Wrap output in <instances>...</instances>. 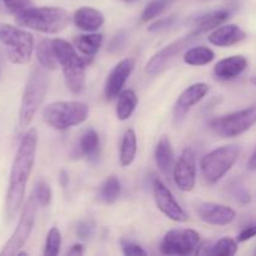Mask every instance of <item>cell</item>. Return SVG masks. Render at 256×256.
Returning a JSON list of instances; mask_svg holds the SVG:
<instances>
[{"instance_id":"f546056e","label":"cell","mask_w":256,"mask_h":256,"mask_svg":"<svg viewBox=\"0 0 256 256\" xmlns=\"http://www.w3.org/2000/svg\"><path fill=\"white\" fill-rule=\"evenodd\" d=\"M60 248H62V232L58 228L52 226L48 232L46 240H45L44 255L56 256L60 252Z\"/></svg>"},{"instance_id":"7a4b0ae2","label":"cell","mask_w":256,"mask_h":256,"mask_svg":"<svg viewBox=\"0 0 256 256\" xmlns=\"http://www.w3.org/2000/svg\"><path fill=\"white\" fill-rule=\"evenodd\" d=\"M19 26L44 34H58L70 24V15L59 6H30L15 15Z\"/></svg>"},{"instance_id":"d4e9b609","label":"cell","mask_w":256,"mask_h":256,"mask_svg":"<svg viewBox=\"0 0 256 256\" xmlns=\"http://www.w3.org/2000/svg\"><path fill=\"white\" fill-rule=\"evenodd\" d=\"M79 149L89 160H96L100 154L99 134L94 129H88L80 138Z\"/></svg>"},{"instance_id":"277c9868","label":"cell","mask_w":256,"mask_h":256,"mask_svg":"<svg viewBox=\"0 0 256 256\" xmlns=\"http://www.w3.org/2000/svg\"><path fill=\"white\" fill-rule=\"evenodd\" d=\"M52 46L64 74L65 85L72 94H80L85 86L86 62L79 56L75 48L62 38L52 39Z\"/></svg>"},{"instance_id":"cb8c5ba5","label":"cell","mask_w":256,"mask_h":256,"mask_svg":"<svg viewBox=\"0 0 256 256\" xmlns=\"http://www.w3.org/2000/svg\"><path fill=\"white\" fill-rule=\"evenodd\" d=\"M138 95L135 94L134 90L126 89L122 90L119 94V100H118L116 105V118L122 122L129 119L132 115V112H135L138 106Z\"/></svg>"},{"instance_id":"2e32d148","label":"cell","mask_w":256,"mask_h":256,"mask_svg":"<svg viewBox=\"0 0 256 256\" xmlns=\"http://www.w3.org/2000/svg\"><path fill=\"white\" fill-rule=\"evenodd\" d=\"M195 212L202 222L215 226L232 224L236 218V212L232 208L216 202H199L195 206Z\"/></svg>"},{"instance_id":"ffe728a7","label":"cell","mask_w":256,"mask_h":256,"mask_svg":"<svg viewBox=\"0 0 256 256\" xmlns=\"http://www.w3.org/2000/svg\"><path fill=\"white\" fill-rule=\"evenodd\" d=\"M154 158L160 172L164 174L165 176H169L172 172V170H174L175 165L174 150H172V142H170L169 138L162 136L158 142L156 148H155Z\"/></svg>"},{"instance_id":"7c38bea8","label":"cell","mask_w":256,"mask_h":256,"mask_svg":"<svg viewBox=\"0 0 256 256\" xmlns=\"http://www.w3.org/2000/svg\"><path fill=\"white\" fill-rule=\"evenodd\" d=\"M152 195L158 209L170 220L176 222H185L189 220L186 212L176 202L172 190L158 178L152 180Z\"/></svg>"},{"instance_id":"f35d334b","label":"cell","mask_w":256,"mask_h":256,"mask_svg":"<svg viewBox=\"0 0 256 256\" xmlns=\"http://www.w3.org/2000/svg\"><path fill=\"white\" fill-rule=\"evenodd\" d=\"M232 194L236 198L238 202H240L242 204H248L250 202V194L246 192L244 186L242 185H235L234 190H232Z\"/></svg>"},{"instance_id":"f1b7e54d","label":"cell","mask_w":256,"mask_h":256,"mask_svg":"<svg viewBox=\"0 0 256 256\" xmlns=\"http://www.w3.org/2000/svg\"><path fill=\"white\" fill-rule=\"evenodd\" d=\"M238 252V242L232 238H222L209 249V254L212 256H232Z\"/></svg>"},{"instance_id":"d6a6232c","label":"cell","mask_w":256,"mask_h":256,"mask_svg":"<svg viewBox=\"0 0 256 256\" xmlns=\"http://www.w3.org/2000/svg\"><path fill=\"white\" fill-rule=\"evenodd\" d=\"M2 2H4L5 8L15 15L24 12L28 8L32 6V0H2Z\"/></svg>"},{"instance_id":"4dcf8cb0","label":"cell","mask_w":256,"mask_h":256,"mask_svg":"<svg viewBox=\"0 0 256 256\" xmlns=\"http://www.w3.org/2000/svg\"><path fill=\"white\" fill-rule=\"evenodd\" d=\"M172 0H152V2L145 6V9L142 12V22H148L149 20L159 16L165 9L170 5Z\"/></svg>"},{"instance_id":"ac0fdd59","label":"cell","mask_w":256,"mask_h":256,"mask_svg":"<svg viewBox=\"0 0 256 256\" xmlns=\"http://www.w3.org/2000/svg\"><path fill=\"white\" fill-rule=\"evenodd\" d=\"M248 68V59L242 55H232L219 60L214 66V75L218 80H232L244 72Z\"/></svg>"},{"instance_id":"9c48e42d","label":"cell","mask_w":256,"mask_h":256,"mask_svg":"<svg viewBox=\"0 0 256 256\" xmlns=\"http://www.w3.org/2000/svg\"><path fill=\"white\" fill-rule=\"evenodd\" d=\"M38 206H39V205H38L34 196L32 195V196L25 202V204L22 205L19 222H18L16 228H15L14 232H12V235L10 236V239L8 240L6 244L4 245L2 250L0 252V255H16V252L24 246L25 242H28V239H29L30 235H32V229H34Z\"/></svg>"},{"instance_id":"3957f363","label":"cell","mask_w":256,"mask_h":256,"mask_svg":"<svg viewBox=\"0 0 256 256\" xmlns=\"http://www.w3.org/2000/svg\"><path fill=\"white\" fill-rule=\"evenodd\" d=\"M49 90V75L42 66L32 70L25 84L19 110V125L22 129L29 126L44 102Z\"/></svg>"},{"instance_id":"9a60e30c","label":"cell","mask_w":256,"mask_h":256,"mask_svg":"<svg viewBox=\"0 0 256 256\" xmlns=\"http://www.w3.org/2000/svg\"><path fill=\"white\" fill-rule=\"evenodd\" d=\"M134 68L135 60L132 58L122 59V62H119L112 68V70L108 75L104 88V94L108 100H112L119 96V94L124 89V85L126 84L128 79L132 75Z\"/></svg>"},{"instance_id":"7bdbcfd3","label":"cell","mask_w":256,"mask_h":256,"mask_svg":"<svg viewBox=\"0 0 256 256\" xmlns=\"http://www.w3.org/2000/svg\"><path fill=\"white\" fill-rule=\"evenodd\" d=\"M122 2H132V0H122Z\"/></svg>"},{"instance_id":"7402d4cb","label":"cell","mask_w":256,"mask_h":256,"mask_svg":"<svg viewBox=\"0 0 256 256\" xmlns=\"http://www.w3.org/2000/svg\"><path fill=\"white\" fill-rule=\"evenodd\" d=\"M138 152L136 134L132 129H128L122 136V145H120L119 162L122 168H128L134 162Z\"/></svg>"},{"instance_id":"5bb4252c","label":"cell","mask_w":256,"mask_h":256,"mask_svg":"<svg viewBox=\"0 0 256 256\" xmlns=\"http://www.w3.org/2000/svg\"><path fill=\"white\" fill-rule=\"evenodd\" d=\"M209 90L210 86L206 82H195L186 88L179 95L178 100L175 102L174 109H172V118H174L175 124H182L190 110L206 96Z\"/></svg>"},{"instance_id":"8fae6325","label":"cell","mask_w":256,"mask_h":256,"mask_svg":"<svg viewBox=\"0 0 256 256\" xmlns=\"http://www.w3.org/2000/svg\"><path fill=\"white\" fill-rule=\"evenodd\" d=\"M200 38V34L195 30H192L190 34L185 35V36L180 38V39L175 40V42H170L166 46L162 48V50L156 52L149 62L145 65V72L149 75H156L162 72V70L166 69L168 65L182 52L186 49L192 42Z\"/></svg>"},{"instance_id":"ba28073f","label":"cell","mask_w":256,"mask_h":256,"mask_svg":"<svg viewBox=\"0 0 256 256\" xmlns=\"http://www.w3.org/2000/svg\"><path fill=\"white\" fill-rule=\"evenodd\" d=\"M254 124H256V104L215 118L210 122V128L216 135L229 139L244 134Z\"/></svg>"},{"instance_id":"4fadbf2b","label":"cell","mask_w":256,"mask_h":256,"mask_svg":"<svg viewBox=\"0 0 256 256\" xmlns=\"http://www.w3.org/2000/svg\"><path fill=\"white\" fill-rule=\"evenodd\" d=\"M172 178L182 192H192L196 184V158L192 148H185L175 162Z\"/></svg>"},{"instance_id":"836d02e7","label":"cell","mask_w":256,"mask_h":256,"mask_svg":"<svg viewBox=\"0 0 256 256\" xmlns=\"http://www.w3.org/2000/svg\"><path fill=\"white\" fill-rule=\"evenodd\" d=\"M120 245H122V250L124 255L126 256H145L146 252L140 246L139 244L129 242V240H120Z\"/></svg>"},{"instance_id":"603a6c76","label":"cell","mask_w":256,"mask_h":256,"mask_svg":"<svg viewBox=\"0 0 256 256\" xmlns=\"http://www.w3.org/2000/svg\"><path fill=\"white\" fill-rule=\"evenodd\" d=\"M102 40H104L102 35L95 32H89V34H82L75 39V46L85 56L94 58L95 54L102 48Z\"/></svg>"},{"instance_id":"e0dca14e","label":"cell","mask_w":256,"mask_h":256,"mask_svg":"<svg viewBox=\"0 0 256 256\" xmlns=\"http://www.w3.org/2000/svg\"><path fill=\"white\" fill-rule=\"evenodd\" d=\"M245 38H246V32L239 25L226 24L212 30L208 36V40H209L210 44L215 45V46L228 48L239 44Z\"/></svg>"},{"instance_id":"4316f807","label":"cell","mask_w":256,"mask_h":256,"mask_svg":"<svg viewBox=\"0 0 256 256\" xmlns=\"http://www.w3.org/2000/svg\"><path fill=\"white\" fill-rule=\"evenodd\" d=\"M215 59V52L210 48L199 45V46L190 48L185 52L184 62L192 66H202L210 64Z\"/></svg>"},{"instance_id":"484cf974","label":"cell","mask_w":256,"mask_h":256,"mask_svg":"<svg viewBox=\"0 0 256 256\" xmlns=\"http://www.w3.org/2000/svg\"><path fill=\"white\" fill-rule=\"evenodd\" d=\"M36 58L40 66L46 70H55L59 65L58 58L55 55L52 40L42 39L36 46Z\"/></svg>"},{"instance_id":"30bf717a","label":"cell","mask_w":256,"mask_h":256,"mask_svg":"<svg viewBox=\"0 0 256 256\" xmlns=\"http://www.w3.org/2000/svg\"><path fill=\"white\" fill-rule=\"evenodd\" d=\"M200 244L199 232L192 229H172L165 234L160 252L164 255L185 256L198 249Z\"/></svg>"},{"instance_id":"52a82bcc","label":"cell","mask_w":256,"mask_h":256,"mask_svg":"<svg viewBox=\"0 0 256 256\" xmlns=\"http://www.w3.org/2000/svg\"><path fill=\"white\" fill-rule=\"evenodd\" d=\"M240 148L238 145H224L204 155L200 162V172L206 184H216L238 162Z\"/></svg>"},{"instance_id":"6da1fadb","label":"cell","mask_w":256,"mask_h":256,"mask_svg":"<svg viewBox=\"0 0 256 256\" xmlns=\"http://www.w3.org/2000/svg\"><path fill=\"white\" fill-rule=\"evenodd\" d=\"M36 146L38 132L36 129L32 128L20 140L10 169L9 185H8L6 199H5V212L9 219H12L24 204L28 180L34 168Z\"/></svg>"},{"instance_id":"83f0119b","label":"cell","mask_w":256,"mask_h":256,"mask_svg":"<svg viewBox=\"0 0 256 256\" xmlns=\"http://www.w3.org/2000/svg\"><path fill=\"white\" fill-rule=\"evenodd\" d=\"M120 192H122L120 180L116 176H109L108 179H105V182L100 186L99 196L106 204H112L118 200Z\"/></svg>"},{"instance_id":"8d00e7d4","label":"cell","mask_w":256,"mask_h":256,"mask_svg":"<svg viewBox=\"0 0 256 256\" xmlns=\"http://www.w3.org/2000/svg\"><path fill=\"white\" fill-rule=\"evenodd\" d=\"M256 236V222L255 224H250L248 226H245L242 232L238 235V242H245L248 240L252 239V238Z\"/></svg>"},{"instance_id":"e575fe53","label":"cell","mask_w":256,"mask_h":256,"mask_svg":"<svg viewBox=\"0 0 256 256\" xmlns=\"http://www.w3.org/2000/svg\"><path fill=\"white\" fill-rule=\"evenodd\" d=\"M94 222H89V220H84V222H80L79 225L76 226V235L78 238L82 240H86L94 234Z\"/></svg>"},{"instance_id":"1f68e13d","label":"cell","mask_w":256,"mask_h":256,"mask_svg":"<svg viewBox=\"0 0 256 256\" xmlns=\"http://www.w3.org/2000/svg\"><path fill=\"white\" fill-rule=\"evenodd\" d=\"M32 196H34L35 202H38V205L42 208H46L48 205L52 202V189H50L49 185L45 182L40 180L35 184L34 190H32Z\"/></svg>"},{"instance_id":"74e56055","label":"cell","mask_w":256,"mask_h":256,"mask_svg":"<svg viewBox=\"0 0 256 256\" xmlns=\"http://www.w3.org/2000/svg\"><path fill=\"white\" fill-rule=\"evenodd\" d=\"M176 18L174 16H170V18H164V19H160L158 22H155L154 24L150 25L148 28L149 32H158V30H162V29H166V28H170L172 24L175 22Z\"/></svg>"},{"instance_id":"d590c367","label":"cell","mask_w":256,"mask_h":256,"mask_svg":"<svg viewBox=\"0 0 256 256\" xmlns=\"http://www.w3.org/2000/svg\"><path fill=\"white\" fill-rule=\"evenodd\" d=\"M125 42H126V34H125L124 32H118L115 36H112V42H110L108 50H109L110 52H119V50H122V46L125 45Z\"/></svg>"},{"instance_id":"5b68a950","label":"cell","mask_w":256,"mask_h":256,"mask_svg":"<svg viewBox=\"0 0 256 256\" xmlns=\"http://www.w3.org/2000/svg\"><path fill=\"white\" fill-rule=\"evenodd\" d=\"M89 116V106L85 102L69 100L55 102L42 110V119L50 128L59 132L82 124Z\"/></svg>"},{"instance_id":"d6986e66","label":"cell","mask_w":256,"mask_h":256,"mask_svg":"<svg viewBox=\"0 0 256 256\" xmlns=\"http://www.w3.org/2000/svg\"><path fill=\"white\" fill-rule=\"evenodd\" d=\"M72 22L82 32H94L104 25L105 18L104 14L95 8L82 6L72 15Z\"/></svg>"},{"instance_id":"ab89813d","label":"cell","mask_w":256,"mask_h":256,"mask_svg":"<svg viewBox=\"0 0 256 256\" xmlns=\"http://www.w3.org/2000/svg\"><path fill=\"white\" fill-rule=\"evenodd\" d=\"M68 254H69V255H74V256L82 255V254H84V246H82V244L72 245V249H70L69 252H68Z\"/></svg>"},{"instance_id":"44dd1931","label":"cell","mask_w":256,"mask_h":256,"mask_svg":"<svg viewBox=\"0 0 256 256\" xmlns=\"http://www.w3.org/2000/svg\"><path fill=\"white\" fill-rule=\"evenodd\" d=\"M230 15H232V12L229 9H219L208 12V14L202 15L196 20L195 32H199L200 35L205 34L208 32H212L218 26L224 24L229 19Z\"/></svg>"},{"instance_id":"ee69618b","label":"cell","mask_w":256,"mask_h":256,"mask_svg":"<svg viewBox=\"0 0 256 256\" xmlns=\"http://www.w3.org/2000/svg\"><path fill=\"white\" fill-rule=\"evenodd\" d=\"M255 254H256V252H255Z\"/></svg>"},{"instance_id":"b9f144b4","label":"cell","mask_w":256,"mask_h":256,"mask_svg":"<svg viewBox=\"0 0 256 256\" xmlns=\"http://www.w3.org/2000/svg\"><path fill=\"white\" fill-rule=\"evenodd\" d=\"M248 168H249V170H252V172L256 170V150L249 159V162H248Z\"/></svg>"},{"instance_id":"60d3db41","label":"cell","mask_w":256,"mask_h":256,"mask_svg":"<svg viewBox=\"0 0 256 256\" xmlns=\"http://www.w3.org/2000/svg\"><path fill=\"white\" fill-rule=\"evenodd\" d=\"M59 182L62 188H66L69 185V175L65 170H62L59 174Z\"/></svg>"},{"instance_id":"8992f818","label":"cell","mask_w":256,"mask_h":256,"mask_svg":"<svg viewBox=\"0 0 256 256\" xmlns=\"http://www.w3.org/2000/svg\"><path fill=\"white\" fill-rule=\"evenodd\" d=\"M0 42L5 48L10 62L28 64L34 52V36L25 28L0 22Z\"/></svg>"}]
</instances>
